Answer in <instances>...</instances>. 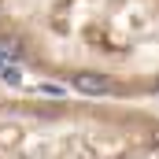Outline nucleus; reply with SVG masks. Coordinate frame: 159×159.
Masks as SVG:
<instances>
[{
    "label": "nucleus",
    "mask_w": 159,
    "mask_h": 159,
    "mask_svg": "<svg viewBox=\"0 0 159 159\" xmlns=\"http://www.w3.org/2000/svg\"><path fill=\"white\" fill-rule=\"evenodd\" d=\"M41 93H44V96H63V89H59V85H41Z\"/></svg>",
    "instance_id": "20e7f679"
},
{
    "label": "nucleus",
    "mask_w": 159,
    "mask_h": 159,
    "mask_svg": "<svg viewBox=\"0 0 159 159\" xmlns=\"http://www.w3.org/2000/svg\"><path fill=\"white\" fill-rule=\"evenodd\" d=\"M19 52H22V48H19V41H11V37L0 41V59H19Z\"/></svg>",
    "instance_id": "f03ea898"
},
{
    "label": "nucleus",
    "mask_w": 159,
    "mask_h": 159,
    "mask_svg": "<svg viewBox=\"0 0 159 159\" xmlns=\"http://www.w3.org/2000/svg\"><path fill=\"white\" fill-rule=\"evenodd\" d=\"M0 78H4V81H11V85H19V81H22V74H19V67H15V63H4Z\"/></svg>",
    "instance_id": "7ed1b4c3"
},
{
    "label": "nucleus",
    "mask_w": 159,
    "mask_h": 159,
    "mask_svg": "<svg viewBox=\"0 0 159 159\" xmlns=\"http://www.w3.org/2000/svg\"><path fill=\"white\" fill-rule=\"evenodd\" d=\"M156 144H159V133H156Z\"/></svg>",
    "instance_id": "423d86ee"
},
{
    "label": "nucleus",
    "mask_w": 159,
    "mask_h": 159,
    "mask_svg": "<svg viewBox=\"0 0 159 159\" xmlns=\"http://www.w3.org/2000/svg\"><path fill=\"white\" fill-rule=\"evenodd\" d=\"M74 89L85 93V96H104V93H107V81L100 78V74H78V78H74Z\"/></svg>",
    "instance_id": "f257e3e1"
},
{
    "label": "nucleus",
    "mask_w": 159,
    "mask_h": 159,
    "mask_svg": "<svg viewBox=\"0 0 159 159\" xmlns=\"http://www.w3.org/2000/svg\"><path fill=\"white\" fill-rule=\"evenodd\" d=\"M0 70H4V59H0Z\"/></svg>",
    "instance_id": "39448f33"
}]
</instances>
